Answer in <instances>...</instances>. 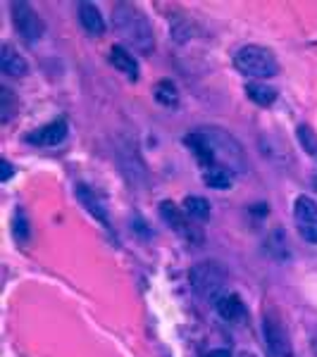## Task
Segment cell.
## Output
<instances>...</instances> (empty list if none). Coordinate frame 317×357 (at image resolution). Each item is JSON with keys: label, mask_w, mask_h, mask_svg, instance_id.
<instances>
[{"label": "cell", "mask_w": 317, "mask_h": 357, "mask_svg": "<svg viewBox=\"0 0 317 357\" xmlns=\"http://www.w3.org/2000/svg\"><path fill=\"white\" fill-rule=\"evenodd\" d=\"M298 141L305 146V151H308L310 155H317V138L315 134L310 131V126H298Z\"/></svg>", "instance_id": "17"}, {"label": "cell", "mask_w": 317, "mask_h": 357, "mask_svg": "<svg viewBox=\"0 0 317 357\" xmlns=\"http://www.w3.org/2000/svg\"><path fill=\"white\" fill-rule=\"evenodd\" d=\"M160 212H163V217H165V222L170 224L175 231H179L184 236H189L191 238L193 231H191V227H189V220H186V212H182L179 207H177L175 203H163V207H160Z\"/></svg>", "instance_id": "12"}, {"label": "cell", "mask_w": 317, "mask_h": 357, "mask_svg": "<svg viewBox=\"0 0 317 357\" xmlns=\"http://www.w3.org/2000/svg\"><path fill=\"white\" fill-rule=\"evenodd\" d=\"M241 357H253V355H241Z\"/></svg>", "instance_id": "21"}, {"label": "cell", "mask_w": 317, "mask_h": 357, "mask_svg": "<svg viewBox=\"0 0 317 357\" xmlns=\"http://www.w3.org/2000/svg\"><path fill=\"white\" fill-rule=\"evenodd\" d=\"M67 138V122L65 119H55V122L41 126V129L31 131L27 136V141L31 146H38V148H50V146H57Z\"/></svg>", "instance_id": "6"}, {"label": "cell", "mask_w": 317, "mask_h": 357, "mask_svg": "<svg viewBox=\"0 0 317 357\" xmlns=\"http://www.w3.org/2000/svg\"><path fill=\"white\" fill-rule=\"evenodd\" d=\"M115 26L122 33L129 45H134L138 53H151L153 50V31L148 26L146 17L131 5H117L115 8Z\"/></svg>", "instance_id": "1"}, {"label": "cell", "mask_w": 317, "mask_h": 357, "mask_svg": "<svg viewBox=\"0 0 317 357\" xmlns=\"http://www.w3.org/2000/svg\"><path fill=\"white\" fill-rule=\"evenodd\" d=\"M79 22H82V26L91 36H103V31H105V22H103L101 10L91 3L79 5Z\"/></svg>", "instance_id": "10"}, {"label": "cell", "mask_w": 317, "mask_h": 357, "mask_svg": "<svg viewBox=\"0 0 317 357\" xmlns=\"http://www.w3.org/2000/svg\"><path fill=\"white\" fill-rule=\"evenodd\" d=\"M265 343H267L270 353L274 357H291L293 355V348H291V341H289V333L281 326L279 319L274 317H265Z\"/></svg>", "instance_id": "5"}, {"label": "cell", "mask_w": 317, "mask_h": 357, "mask_svg": "<svg viewBox=\"0 0 317 357\" xmlns=\"http://www.w3.org/2000/svg\"><path fill=\"white\" fill-rule=\"evenodd\" d=\"M215 307L222 319H227V321H241L246 317L244 301H241L236 293H222V296H217Z\"/></svg>", "instance_id": "7"}, {"label": "cell", "mask_w": 317, "mask_h": 357, "mask_svg": "<svg viewBox=\"0 0 317 357\" xmlns=\"http://www.w3.org/2000/svg\"><path fill=\"white\" fill-rule=\"evenodd\" d=\"M110 62L115 65V69H119L122 74H126L129 79H138V62L134 60V55L129 53L122 45H112L110 50Z\"/></svg>", "instance_id": "11"}, {"label": "cell", "mask_w": 317, "mask_h": 357, "mask_svg": "<svg viewBox=\"0 0 317 357\" xmlns=\"http://www.w3.org/2000/svg\"><path fill=\"white\" fill-rule=\"evenodd\" d=\"M155 98L158 102H163L165 107H175L179 102V93H177V86L170 82V79H163L155 86Z\"/></svg>", "instance_id": "16"}, {"label": "cell", "mask_w": 317, "mask_h": 357, "mask_svg": "<svg viewBox=\"0 0 317 357\" xmlns=\"http://www.w3.org/2000/svg\"><path fill=\"white\" fill-rule=\"evenodd\" d=\"M246 96H249L253 102H258V105L267 107L277 100V89H272V86H267V84H249L246 86Z\"/></svg>", "instance_id": "14"}, {"label": "cell", "mask_w": 317, "mask_h": 357, "mask_svg": "<svg viewBox=\"0 0 317 357\" xmlns=\"http://www.w3.org/2000/svg\"><path fill=\"white\" fill-rule=\"evenodd\" d=\"M234 67L246 77L256 79H267L279 72L274 53L270 48H263V45H244V48L236 50Z\"/></svg>", "instance_id": "2"}, {"label": "cell", "mask_w": 317, "mask_h": 357, "mask_svg": "<svg viewBox=\"0 0 317 357\" xmlns=\"http://www.w3.org/2000/svg\"><path fill=\"white\" fill-rule=\"evenodd\" d=\"M293 220H296L298 234L308 243L317 245V203L310 195H298L293 205Z\"/></svg>", "instance_id": "3"}, {"label": "cell", "mask_w": 317, "mask_h": 357, "mask_svg": "<svg viewBox=\"0 0 317 357\" xmlns=\"http://www.w3.org/2000/svg\"><path fill=\"white\" fill-rule=\"evenodd\" d=\"M186 146H191V151L196 153V158H198V162L205 167V169H210V167H215V146H212L210 136L205 134H193V136H186Z\"/></svg>", "instance_id": "9"}, {"label": "cell", "mask_w": 317, "mask_h": 357, "mask_svg": "<svg viewBox=\"0 0 317 357\" xmlns=\"http://www.w3.org/2000/svg\"><path fill=\"white\" fill-rule=\"evenodd\" d=\"M0 67H3V72L8 74V77H24L29 72L27 60L17 53L10 43H5L3 48H0Z\"/></svg>", "instance_id": "8"}, {"label": "cell", "mask_w": 317, "mask_h": 357, "mask_svg": "<svg viewBox=\"0 0 317 357\" xmlns=\"http://www.w3.org/2000/svg\"><path fill=\"white\" fill-rule=\"evenodd\" d=\"M184 212H186L191 220H205V217L210 215V203H207L205 198H200V195H189V198L184 200Z\"/></svg>", "instance_id": "15"}, {"label": "cell", "mask_w": 317, "mask_h": 357, "mask_svg": "<svg viewBox=\"0 0 317 357\" xmlns=\"http://www.w3.org/2000/svg\"><path fill=\"white\" fill-rule=\"evenodd\" d=\"M205 183L210 188H217V191H224V188H229L232 186V181H234V174H232V169H227V167H210V169H205Z\"/></svg>", "instance_id": "13"}, {"label": "cell", "mask_w": 317, "mask_h": 357, "mask_svg": "<svg viewBox=\"0 0 317 357\" xmlns=\"http://www.w3.org/2000/svg\"><path fill=\"white\" fill-rule=\"evenodd\" d=\"M205 357H232V355H229V350H210Z\"/></svg>", "instance_id": "19"}, {"label": "cell", "mask_w": 317, "mask_h": 357, "mask_svg": "<svg viewBox=\"0 0 317 357\" xmlns=\"http://www.w3.org/2000/svg\"><path fill=\"white\" fill-rule=\"evenodd\" d=\"M0 167H3V183L10 181V176H13V165H10L8 160H3V162H0Z\"/></svg>", "instance_id": "18"}, {"label": "cell", "mask_w": 317, "mask_h": 357, "mask_svg": "<svg viewBox=\"0 0 317 357\" xmlns=\"http://www.w3.org/2000/svg\"><path fill=\"white\" fill-rule=\"evenodd\" d=\"M313 183H315V188H317V176H315V181H313Z\"/></svg>", "instance_id": "20"}, {"label": "cell", "mask_w": 317, "mask_h": 357, "mask_svg": "<svg viewBox=\"0 0 317 357\" xmlns=\"http://www.w3.org/2000/svg\"><path fill=\"white\" fill-rule=\"evenodd\" d=\"M13 22L17 31L27 38V41H36L43 33V22L36 15V10L29 3H13Z\"/></svg>", "instance_id": "4"}]
</instances>
